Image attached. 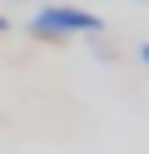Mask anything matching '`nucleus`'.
I'll return each mask as SVG.
<instances>
[{"instance_id": "nucleus-1", "label": "nucleus", "mask_w": 149, "mask_h": 154, "mask_svg": "<svg viewBox=\"0 0 149 154\" xmlns=\"http://www.w3.org/2000/svg\"><path fill=\"white\" fill-rule=\"evenodd\" d=\"M99 30V15H85V10H70V5H50V10L35 15V35H95Z\"/></svg>"}, {"instance_id": "nucleus-2", "label": "nucleus", "mask_w": 149, "mask_h": 154, "mask_svg": "<svg viewBox=\"0 0 149 154\" xmlns=\"http://www.w3.org/2000/svg\"><path fill=\"white\" fill-rule=\"evenodd\" d=\"M139 60H144V65H149V45H139Z\"/></svg>"}, {"instance_id": "nucleus-3", "label": "nucleus", "mask_w": 149, "mask_h": 154, "mask_svg": "<svg viewBox=\"0 0 149 154\" xmlns=\"http://www.w3.org/2000/svg\"><path fill=\"white\" fill-rule=\"evenodd\" d=\"M5 30H10V20H5V15H0V35H5Z\"/></svg>"}]
</instances>
